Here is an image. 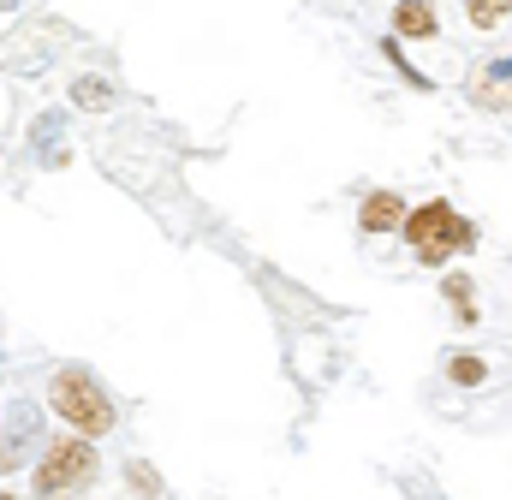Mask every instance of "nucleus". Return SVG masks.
<instances>
[{"instance_id": "7ed1b4c3", "label": "nucleus", "mask_w": 512, "mask_h": 500, "mask_svg": "<svg viewBox=\"0 0 512 500\" xmlns=\"http://www.w3.org/2000/svg\"><path fill=\"white\" fill-rule=\"evenodd\" d=\"M90 477H96V447H90V435H66V441H54L48 447V459L36 465V495H66V489H90Z\"/></svg>"}, {"instance_id": "20e7f679", "label": "nucleus", "mask_w": 512, "mask_h": 500, "mask_svg": "<svg viewBox=\"0 0 512 500\" xmlns=\"http://www.w3.org/2000/svg\"><path fill=\"white\" fill-rule=\"evenodd\" d=\"M471 96L483 102V108H512V60H501V66H489L477 84H471Z\"/></svg>"}, {"instance_id": "9d476101", "label": "nucleus", "mask_w": 512, "mask_h": 500, "mask_svg": "<svg viewBox=\"0 0 512 500\" xmlns=\"http://www.w3.org/2000/svg\"><path fill=\"white\" fill-rule=\"evenodd\" d=\"M126 477H131V489H137V495H161V489H167V483H161V477H155L149 465H131Z\"/></svg>"}, {"instance_id": "f03ea898", "label": "nucleus", "mask_w": 512, "mask_h": 500, "mask_svg": "<svg viewBox=\"0 0 512 500\" xmlns=\"http://www.w3.org/2000/svg\"><path fill=\"white\" fill-rule=\"evenodd\" d=\"M48 405H54L78 435H108V429H114V405H108V393H102L84 370H60L54 375Z\"/></svg>"}, {"instance_id": "1a4fd4ad", "label": "nucleus", "mask_w": 512, "mask_h": 500, "mask_svg": "<svg viewBox=\"0 0 512 500\" xmlns=\"http://www.w3.org/2000/svg\"><path fill=\"white\" fill-rule=\"evenodd\" d=\"M447 370H453V381H465V387H477V381H483V358H453V364H447Z\"/></svg>"}, {"instance_id": "423d86ee", "label": "nucleus", "mask_w": 512, "mask_h": 500, "mask_svg": "<svg viewBox=\"0 0 512 500\" xmlns=\"http://www.w3.org/2000/svg\"><path fill=\"white\" fill-rule=\"evenodd\" d=\"M393 30H399V36H435V12H429V0H405V6L393 12Z\"/></svg>"}, {"instance_id": "f257e3e1", "label": "nucleus", "mask_w": 512, "mask_h": 500, "mask_svg": "<svg viewBox=\"0 0 512 500\" xmlns=\"http://www.w3.org/2000/svg\"><path fill=\"white\" fill-rule=\"evenodd\" d=\"M405 245L417 250V262H453L459 250L477 245V233L465 215H453V203H423L405 215Z\"/></svg>"}, {"instance_id": "6e6552de", "label": "nucleus", "mask_w": 512, "mask_h": 500, "mask_svg": "<svg viewBox=\"0 0 512 500\" xmlns=\"http://www.w3.org/2000/svg\"><path fill=\"white\" fill-rule=\"evenodd\" d=\"M465 6H471V24H477V30H495V24L507 18L512 0H465Z\"/></svg>"}, {"instance_id": "39448f33", "label": "nucleus", "mask_w": 512, "mask_h": 500, "mask_svg": "<svg viewBox=\"0 0 512 500\" xmlns=\"http://www.w3.org/2000/svg\"><path fill=\"white\" fill-rule=\"evenodd\" d=\"M387 227H405V197L376 191V197L364 203V233H387Z\"/></svg>"}, {"instance_id": "9b49d317", "label": "nucleus", "mask_w": 512, "mask_h": 500, "mask_svg": "<svg viewBox=\"0 0 512 500\" xmlns=\"http://www.w3.org/2000/svg\"><path fill=\"white\" fill-rule=\"evenodd\" d=\"M447 298H453V304L471 316V280H447Z\"/></svg>"}, {"instance_id": "0eeeda50", "label": "nucleus", "mask_w": 512, "mask_h": 500, "mask_svg": "<svg viewBox=\"0 0 512 500\" xmlns=\"http://www.w3.org/2000/svg\"><path fill=\"white\" fill-rule=\"evenodd\" d=\"M72 102L90 108V114H102V108H114V84H108V78H78V84H72Z\"/></svg>"}]
</instances>
